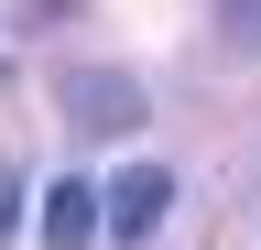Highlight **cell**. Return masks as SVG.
Segmentation results:
<instances>
[{
	"instance_id": "1",
	"label": "cell",
	"mask_w": 261,
	"mask_h": 250,
	"mask_svg": "<svg viewBox=\"0 0 261 250\" xmlns=\"http://www.w3.org/2000/svg\"><path fill=\"white\" fill-rule=\"evenodd\" d=\"M163 217H174V163H120L109 185H98V229H109L120 250H142Z\"/></svg>"
},
{
	"instance_id": "2",
	"label": "cell",
	"mask_w": 261,
	"mask_h": 250,
	"mask_svg": "<svg viewBox=\"0 0 261 250\" xmlns=\"http://www.w3.org/2000/svg\"><path fill=\"white\" fill-rule=\"evenodd\" d=\"M65 109H76L87 131H130V120H142V87H130V76H76Z\"/></svg>"
},
{
	"instance_id": "3",
	"label": "cell",
	"mask_w": 261,
	"mask_h": 250,
	"mask_svg": "<svg viewBox=\"0 0 261 250\" xmlns=\"http://www.w3.org/2000/svg\"><path fill=\"white\" fill-rule=\"evenodd\" d=\"M44 239H55V250H87V239H98V185H87V174H65L55 196H44Z\"/></svg>"
}]
</instances>
